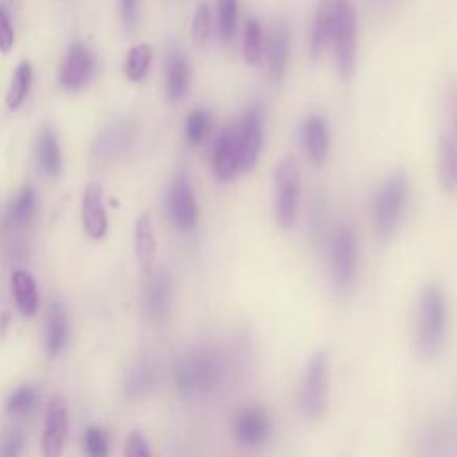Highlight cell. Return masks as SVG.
Instances as JSON below:
<instances>
[{
	"instance_id": "6da1fadb",
	"label": "cell",
	"mask_w": 457,
	"mask_h": 457,
	"mask_svg": "<svg viewBox=\"0 0 457 457\" xmlns=\"http://www.w3.org/2000/svg\"><path fill=\"white\" fill-rule=\"evenodd\" d=\"M227 359L216 346H196L184 352L173 368L175 387L182 396L211 395L223 384Z\"/></svg>"
},
{
	"instance_id": "7a4b0ae2",
	"label": "cell",
	"mask_w": 457,
	"mask_h": 457,
	"mask_svg": "<svg viewBox=\"0 0 457 457\" xmlns=\"http://www.w3.org/2000/svg\"><path fill=\"white\" fill-rule=\"evenodd\" d=\"M448 334V303L441 284L430 282L425 286L418 318H416V345L421 355L434 357L445 346Z\"/></svg>"
},
{
	"instance_id": "3957f363",
	"label": "cell",
	"mask_w": 457,
	"mask_h": 457,
	"mask_svg": "<svg viewBox=\"0 0 457 457\" xmlns=\"http://www.w3.org/2000/svg\"><path fill=\"white\" fill-rule=\"evenodd\" d=\"M330 403V357L320 348L307 359L298 384V409L305 420H320Z\"/></svg>"
},
{
	"instance_id": "277c9868",
	"label": "cell",
	"mask_w": 457,
	"mask_h": 457,
	"mask_svg": "<svg viewBox=\"0 0 457 457\" xmlns=\"http://www.w3.org/2000/svg\"><path fill=\"white\" fill-rule=\"evenodd\" d=\"M357 11L352 0H332V37L334 59L337 73L343 80H350L355 73L359 50Z\"/></svg>"
},
{
	"instance_id": "5b68a950",
	"label": "cell",
	"mask_w": 457,
	"mask_h": 457,
	"mask_svg": "<svg viewBox=\"0 0 457 457\" xmlns=\"http://www.w3.org/2000/svg\"><path fill=\"white\" fill-rule=\"evenodd\" d=\"M407 198V177L393 171L377 189L371 200V223L378 239L387 241L398 228Z\"/></svg>"
},
{
	"instance_id": "8992f818",
	"label": "cell",
	"mask_w": 457,
	"mask_h": 457,
	"mask_svg": "<svg viewBox=\"0 0 457 457\" xmlns=\"http://www.w3.org/2000/svg\"><path fill=\"white\" fill-rule=\"evenodd\" d=\"M302 189V173L293 155H284L273 175V207L275 220L282 230H289L295 225Z\"/></svg>"
},
{
	"instance_id": "52a82bcc",
	"label": "cell",
	"mask_w": 457,
	"mask_h": 457,
	"mask_svg": "<svg viewBox=\"0 0 457 457\" xmlns=\"http://www.w3.org/2000/svg\"><path fill=\"white\" fill-rule=\"evenodd\" d=\"M330 273L341 295L353 289L359 275V241L350 225H339L330 239Z\"/></svg>"
},
{
	"instance_id": "ba28073f",
	"label": "cell",
	"mask_w": 457,
	"mask_h": 457,
	"mask_svg": "<svg viewBox=\"0 0 457 457\" xmlns=\"http://www.w3.org/2000/svg\"><path fill=\"white\" fill-rule=\"evenodd\" d=\"M168 218L179 232H191L198 223V204L186 171L175 173L166 198Z\"/></svg>"
},
{
	"instance_id": "9c48e42d",
	"label": "cell",
	"mask_w": 457,
	"mask_h": 457,
	"mask_svg": "<svg viewBox=\"0 0 457 457\" xmlns=\"http://www.w3.org/2000/svg\"><path fill=\"white\" fill-rule=\"evenodd\" d=\"M232 437L245 448L262 446L273 432V421L266 409L259 405H246L239 409L230 423Z\"/></svg>"
},
{
	"instance_id": "30bf717a",
	"label": "cell",
	"mask_w": 457,
	"mask_h": 457,
	"mask_svg": "<svg viewBox=\"0 0 457 457\" xmlns=\"http://www.w3.org/2000/svg\"><path fill=\"white\" fill-rule=\"evenodd\" d=\"M70 427L68 403L62 395H54L48 400L45 414V430L41 436V453L43 457H61L66 445Z\"/></svg>"
},
{
	"instance_id": "8fae6325",
	"label": "cell",
	"mask_w": 457,
	"mask_h": 457,
	"mask_svg": "<svg viewBox=\"0 0 457 457\" xmlns=\"http://www.w3.org/2000/svg\"><path fill=\"white\" fill-rule=\"evenodd\" d=\"M96 71V57L84 43H73L59 68V84L68 91H79L89 84Z\"/></svg>"
},
{
	"instance_id": "7c38bea8",
	"label": "cell",
	"mask_w": 457,
	"mask_h": 457,
	"mask_svg": "<svg viewBox=\"0 0 457 457\" xmlns=\"http://www.w3.org/2000/svg\"><path fill=\"white\" fill-rule=\"evenodd\" d=\"M241 171H253L262 148V112L259 107L248 109L236 125Z\"/></svg>"
},
{
	"instance_id": "4fadbf2b",
	"label": "cell",
	"mask_w": 457,
	"mask_h": 457,
	"mask_svg": "<svg viewBox=\"0 0 457 457\" xmlns=\"http://www.w3.org/2000/svg\"><path fill=\"white\" fill-rule=\"evenodd\" d=\"M211 166L218 182H232L241 171L236 125H227L216 136L211 154Z\"/></svg>"
},
{
	"instance_id": "5bb4252c",
	"label": "cell",
	"mask_w": 457,
	"mask_h": 457,
	"mask_svg": "<svg viewBox=\"0 0 457 457\" xmlns=\"http://www.w3.org/2000/svg\"><path fill=\"white\" fill-rule=\"evenodd\" d=\"M300 141L305 157L316 166L323 164L330 150V130L325 116L309 114L300 125Z\"/></svg>"
},
{
	"instance_id": "9a60e30c",
	"label": "cell",
	"mask_w": 457,
	"mask_h": 457,
	"mask_svg": "<svg viewBox=\"0 0 457 457\" xmlns=\"http://www.w3.org/2000/svg\"><path fill=\"white\" fill-rule=\"evenodd\" d=\"M80 220L86 236L91 239H102L107 234V212L104 207L102 187L96 182H89L82 193Z\"/></svg>"
},
{
	"instance_id": "2e32d148",
	"label": "cell",
	"mask_w": 457,
	"mask_h": 457,
	"mask_svg": "<svg viewBox=\"0 0 457 457\" xmlns=\"http://www.w3.org/2000/svg\"><path fill=\"white\" fill-rule=\"evenodd\" d=\"M289 54H291V34L289 27L280 21L271 30L268 41V75L271 82L278 84L284 80L289 66Z\"/></svg>"
},
{
	"instance_id": "e0dca14e",
	"label": "cell",
	"mask_w": 457,
	"mask_h": 457,
	"mask_svg": "<svg viewBox=\"0 0 457 457\" xmlns=\"http://www.w3.org/2000/svg\"><path fill=\"white\" fill-rule=\"evenodd\" d=\"M173 302V286L166 271L154 275L145 289V309L154 321H162L168 318Z\"/></svg>"
},
{
	"instance_id": "ac0fdd59",
	"label": "cell",
	"mask_w": 457,
	"mask_h": 457,
	"mask_svg": "<svg viewBox=\"0 0 457 457\" xmlns=\"http://www.w3.org/2000/svg\"><path fill=\"white\" fill-rule=\"evenodd\" d=\"M418 457H457L455 430L443 421L428 427L420 441Z\"/></svg>"
},
{
	"instance_id": "d6986e66",
	"label": "cell",
	"mask_w": 457,
	"mask_h": 457,
	"mask_svg": "<svg viewBox=\"0 0 457 457\" xmlns=\"http://www.w3.org/2000/svg\"><path fill=\"white\" fill-rule=\"evenodd\" d=\"M70 336V325H68V314L61 302H52L46 312L45 321V350L48 357H57L62 348L68 343Z\"/></svg>"
},
{
	"instance_id": "ffe728a7",
	"label": "cell",
	"mask_w": 457,
	"mask_h": 457,
	"mask_svg": "<svg viewBox=\"0 0 457 457\" xmlns=\"http://www.w3.org/2000/svg\"><path fill=\"white\" fill-rule=\"evenodd\" d=\"M164 77H166V98L170 102H179L186 96L191 82V68L186 59V55L179 50H173L166 57L164 66Z\"/></svg>"
},
{
	"instance_id": "44dd1931",
	"label": "cell",
	"mask_w": 457,
	"mask_h": 457,
	"mask_svg": "<svg viewBox=\"0 0 457 457\" xmlns=\"http://www.w3.org/2000/svg\"><path fill=\"white\" fill-rule=\"evenodd\" d=\"M332 37V0H320L309 32V57L320 61Z\"/></svg>"
},
{
	"instance_id": "7402d4cb",
	"label": "cell",
	"mask_w": 457,
	"mask_h": 457,
	"mask_svg": "<svg viewBox=\"0 0 457 457\" xmlns=\"http://www.w3.org/2000/svg\"><path fill=\"white\" fill-rule=\"evenodd\" d=\"M134 252H136V261H137L139 270L145 275H150L154 270V262H155L157 243H155L152 220L146 212L137 218L136 227H134Z\"/></svg>"
},
{
	"instance_id": "603a6c76",
	"label": "cell",
	"mask_w": 457,
	"mask_h": 457,
	"mask_svg": "<svg viewBox=\"0 0 457 457\" xmlns=\"http://www.w3.org/2000/svg\"><path fill=\"white\" fill-rule=\"evenodd\" d=\"M11 289L21 316L32 318L39 311V293L36 280L25 270H14L11 275Z\"/></svg>"
},
{
	"instance_id": "cb8c5ba5",
	"label": "cell",
	"mask_w": 457,
	"mask_h": 457,
	"mask_svg": "<svg viewBox=\"0 0 457 457\" xmlns=\"http://www.w3.org/2000/svg\"><path fill=\"white\" fill-rule=\"evenodd\" d=\"M157 384V370L150 359L136 361L125 378V393L129 398L139 400L148 396Z\"/></svg>"
},
{
	"instance_id": "d4e9b609",
	"label": "cell",
	"mask_w": 457,
	"mask_h": 457,
	"mask_svg": "<svg viewBox=\"0 0 457 457\" xmlns=\"http://www.w3.org/2000/svg\"><path fill=\"white\" fill-rule=\"evenodd\" d=\"M437 177L446 193L457 189V141L446 134L439 137L437 146Z\"/></svg>"
},
{
	"instance_id": "484cf974",
	"label": "cell",
	"mask_w": 457,
	"mask_h": 457,
	"mask_svg": "<svg viewBox=\"0 0 457 457\" xmlns=\"http://www.w3.org/2000/svg\"><path fill=\"white\" fill-rule=\"evenodd\" d=\"M37 161L39 168L46 177H59L61 173V146L55 132L50 127H45L37 141Z\"/></svg>"
},
{
	"instance_id": "4316f807",
	"label": "cell",
	"mask_w": 457,
	"mask_h": 457,
	"mask_svg": "<svg viewBox=\"0 0 457 457\" xmlns=\"http://www.w3.org/2000/svg\"><path fill=\"white\" fill-rule=\"evenodd\" d=\"M241 54L248 66H257L262 61V25L257 18H250L243 29Z\"/></svg>"
},
{
	"instance_id": "83f0119b",
	"label": "cell",
	"mask_w": 457,
	"mask_h": 457,
	"mask_svg": "<svg viewBox=\"0 0 457 457\" xmlns=\"http://www.w3.org/2000/svg\"><path fill=\"white\" fill-rule=\"evenodd\" d=\"M30 86H32V64L29 61H21L12 73V79L5 95L7 107L18 109L29 96Z\"/></svg>"
},
{
	"instance_id": "f1b7e54d",
	"label": "cell",
	"mask_w": 457,
	"mask_h": 457,
	"mask_svg": "<svg viewBox=\"0 0 457 457\" xmlns=\"http://www.w3.org/2000/svg\"><path fill=\"white\" fill-rule=\"evenodd\" d=\"M211 123H212L211 111H207L204 107L193 109L186 116V123H184V137H186V141L191 146L202 145L205 141L209 130H211Z\"/></svg>"
},
{
	"instance_id": "f546056e",
	"label": "cell",
	"mask_w": 457,
	"mask_h": 457,
	"mask_svg": "<svg viewBox=\"0 0 457 457\" xmlns=\"http://www.w3.org/2000/svg\"><path fill=\"white\" fill-rule=\"evenodd\" d=\"M239 16V0H216V27L220 39L230 43L236 36Z\"/></svg>"
},
{
	"instance_id": "4dcf8cb0",
	"label": "cell",
	"mask_w": 457,
	"mask_h": 457,
	"mask_svg": "<svg viewBox=\"0 0 457 457\" xmlns=\"http://www.w3.org/2000/svg\"><path fill=\"white\" fill-rule=\"evenodd\" d=\"M152 62V46L148 43H139L132 46L125 59V77L130 82H139L146 77Z\"/></svg>"
},
{
	"instance_id": "1f68e13d",
	"label": "cell",
	"mask_w": 457,
	"mask_h": 457,
	"mask_svg": "<svg viewBox=\"0 0 457 457\" xmlns=\"http://www.w3.org/2000/svg\"><path fill=\"white\" fill-rule=\"evenodd\" d=\"M36 204H37L36 191L30 186H23L11 205V211H9L11 221L18 227L29 225V221L36 212Z\"/></svg>"
},
{
	"instance_id": "d6a6232c",
	"label": "cell",
	"mask_w": 457,
	"mask_h": 457,
	"mask_svg": "<svg viewBox=\"0 0 457 457\" xmlns=\"http://www.w3.org/2000/svg\"><path fill=\"white\" fill-rule=\"evenodd\" d=\"M37 405V393L32 386H20L5 400V412L12 416H27Z\"/></svg>"
},
{
	"instance_id": "836d02e7",
	"label": "cell",
	"mask_w": 457,
	"mask_h": 457,
	"mask_svg": "<svg viewBox=\"0 0 457 457\" xmlns=\"http://www.w3.org/2000/svg\"><path fill=\"white\" fill-rule=\"evenodd\" d=\"M82 452L86 457H109L107 432L98 425H89L82 434Z\"/></svg>"
},
{
	"instance_id": "e575fe53",
	"label": "cell",
	"mask_w": 457,
	"mask_h": 457,
	"mask_svg": "<svg viewBox=\"0 0 457 457\" xmlns=\"http://www.w3.org/2000/svg\"><path fill=\"white\" fill-rule=\"evenodd\" d=\"M211 27H212V14H211V7L207 2H200L196 5V11L193 14L191 20V39L193 43L202 48L211 36Z\"/></svg>"
},
{
	"instance_id": "d590c367",
	"label": "cell",
	"mask_w": 457,
	"mask_h": 457,
	"mask_svg": "<svg viewBox=\"0 0 457 457\" xmlns=\"http://www.w3.org/2000/svg\"><path fill=\"white\" fill-rule=\"evenodd\" d=\"M23 443V432L16 427H9L7 430H4L0 437V457H20Z\"/></svg>"
},
{
	"instance_id": "8d00e7d4",
	"label": "cell",
	"mask_w": 457,
	"mask_h": 457,
	"mask_svg": "<svg viewBox=\"0 0 457 457\" xmlns=\"http://www.w3.org/2000/svg\"><path fill=\"white\" fill-rule=\"evenodd\" d=\"M123 457H152L150 445L139 430H130L125 437Z\"/></svg>"
},
{
	"instance_id": "74e56055",
	"label": "cell",
	"mask_w": 457,
	"mask_h": 457,
	"mask_svg": "<svg viewBox=\"0 0 457 457\" xmlns=\"http://www.w3.org/2000/svg\"><path fill=\"white\" fill-rule=\"evenodd\" d=\"M14 45V29L11 23L9 9L5 4H0V52L7 54Z\"/></svg>"
},
{
	"instance_id": "f35d334b",
	"label": "cell",
	"mask_w": 457,
	"mask_h": 457,
	"mask_svg": "<svg viewBox=\"0 0 457 457\" xmlns=\"http://www.w3.org/2000/svg\"><path fill=\"white\" fill-rule=\"evenodd\" d=\"M137 2L139 0H120L121 16H123V21L129 29H132L137 21Z\"/></svg>"
},
{
	"instance_id": "ab89813d",
	"label": "cell",
	"mask_w": 457,
	"mask_h": 457,
	"mask_svg": "<svg viewBox=\"0 0 457 457\" xmlns=\"http://www.w3.org/2000/svg\"><path fill=\"white\" fill-rule=\"evenodd\" d=\"M455 129H457V116H455Z\"/></svg>"
}]
</instances>
